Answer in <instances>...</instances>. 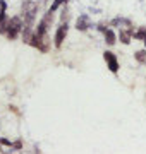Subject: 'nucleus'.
I'll list each match as a JSON object with an SVG mask.
<instances>
[{
	"label": "nucleus",
	"mask_w": 146,
	"mask_h": 154,
	"mask_svg": "<svg viewBox=\"0 0 146 154\" xmlns=\"http://www.w3.org/2000/svg\"><path fill=\"white\" fill-rule=\"evenodd\" d=\"M23 28H24V19L23 16H14V17H9L7 22L0 28V34H4L7 39H16L19 34L23 33Z\"/></svg>",
	"instance_id": "obj_1"
},
{
	"label": "nucleus",
	"mask_w": 146,
	"mask_h": 154,
	"mask_svg": "<svg viewBox=\"0 0 146 154\" xmlns=\"http://www.w3.org/2000/svg\"><path fill=\"white\" fill-rule=\"evenodd\" d=\"M23 19L24 24H34V19H36V12H38V4L33 2V0H23Z\"/></svg>",
	"instance_id": "obj_2"
},
{
	"label": "nucleus",
	"mask_w": 146,
	"mask_h": 154,
	"mask_svg": "<svg viewBox=\"0 0 146 154\" xmlns=\"http://www.w3.org/2000/svg\"><path fill=\"white\" fill-rule=\"evenodd\" d=\"M29 45H31L33 48H38L40 51L46 53V51L50 50V38H48V34H38V33H33Z\"/></svg>",
	"instance_id": "obj_3"
},
{
	"label": "nucleus",
	"mask_w": 146,
	"mask_h": 154,
	"mask_svg": "<svg viewBox=\"0 0 146 154\" xmlns=\"http://www.w3.org/2000/svg\"><path fill=\"white\" fill-rule=\"evenodd\" d=\"M67 33H69V26H67V21H64L59 24V28L55 31V36H53V45H55V48H60L65 38H67Z\"/></svg>",
	"instance_id": "obj_4"
},
{
	"label": "nucleus",
	"mask_w": 146,
	"mask_h": 154,
	"mask_svg": "<svg viewBox=\"0 0 146 154\" xmlns=\"http://www.w3.org/2000/svg\"><path fill=\"white\" fill-rule=\"evenodd\" d=\"M103 58H105V62H107L108 70L112 72V74H117V72H119V60H117V55H115L113 51H110V50H107V51L103 53Z\"/></svg>",
	"instance_id": "obj_5"
},
{
	"label": "nucleus",
	"mask_w": 146,
	"mask_h": 154,
	"mask_svg": "<svg viewBox=\"0 0 146 154\" xmlns=\"http://www.w3.org/2000/svg\"><path fill=\"white\" fill-rule=\"evenodd\" d=\"M91 28V19L88 14H81L76 21V29L78 31H88Z\"/></svg>",
	"instance_id": "obj_6"
},
{
	"label": "nucleus",
	"mask_w": 146,
	"mask_h": 154,
	"mask_svg": "<svg viewBox=\"0 0 146 154\" xmlns=\"http://www.w3.org/2000/svg\"><path fill=\"white\" fill-rule=\"evenodd\" d=\"M119 39H120V43H124V45H129L131 43V39H132V28H125V29H120L119 31Z\"/></svg>",
	"instance_id": "obj_7"
},
{
	"label": "nucleus",
	"mask_w": 146,
	"mask_h": 154,
	"mask_svg": "<svg viewBox=\"0 0 146 154\" xmlns=\"http://www.w3.org/2000/svg\"><path fill=\"white\" fill-rule=\"evenodd\" d=\"M103 36H105V43H107L108 46H113V45L117 43V38H119V36H117L115 33H113V31H112L110 28H108L107 31L103 33Z\"/></svg>",
	"instance_id": "obj_8"
},
{
	"label": "nucleus",
	"mask_w": 146,
	"mask_h": 154,
	"mask_svg": "<svg viewBox=\"0 0 146 154\" xmlns=\"http://www.w3.org/2000/svg\"><path fill=\"white\" fill-rule=\"evenodd\" d=\"M132 38L138 39V41H144V39H146V28L141 26V28H138L136 31L132 29Z\"/></svg>",
	"instance_id": "obj_9"
},
{
	"label": "nucleus",
	"mask_w": 146,
	"mask_h": 154,
	"mask_svg": "<svg viewBox=\"0 0 146 154\" xmlns=\"http://www.w3.org/2000/svg\"><path fill=\"white\" fill-rule=\"evenodd\" d=\"M112 26H125V28H131V21H127V19H122V17H115L112 22H110Z\"/></svg>",
	"instance_id": "obj_10"
},
{
	"label": "nucleus",
	"mask_w": 146,
	"mask_h": 154,
	"mask_svg": "<svg viewBox=\"0 0 146 154\" xmlns=\"http://www.w3.org/2000/svg\"><path fill=\"white\" fill-rule=\"evenodd\" d=\"M134 58L139 62V63H146V48L144 50H138V51L134 53Z\"/></svg>",
	"instance_id": "obj_11"
},
{
	"label": "nucleus",
	"mask_w": 146,
	"mask_h": 154,
	"mask_svg": "<svg viewBox=\"0 0 146 154\" xmlns=\"http://www.w3.org/2000/svg\"><path fill=\"white\" fill-rule=\"evenodd\" d=\"M11 149H23V142H21V140L12 142V147H11Z\"/></svg>",
	"instance_id": "obj_12"
},
{
	"label": "nucleus",
	"mask_w": 146,
	"mask_h": 154,
	"mask_svg": "<svg viewBox=\"0 0 146 154\" xmlns=\"http://www.w3.org/2000/svg\"><path fill=\"white\" fill-rule=\"evenodd\" d=\"M0 142H2V146H9V147H12V142L9 140V139H4V137H0Z\"/></svg>",
	"instance_id": "obj_13"
},
{
	"label": "nucleus",
	"mask_w": 146,
	"mask_h": 154,
	"mask_svg": "<svg viewBox=\"0 0 146 154\" xmlns=\"http://www.w3.org/2000/svg\"><path fill=\"white\" fill-rule=\"evenodd\" d=\"M9 110H11V111H14V113H19V110H17L16 106H9Z\"/></svg>",
	"instance_id": "obj_14"
}]
</instances>
